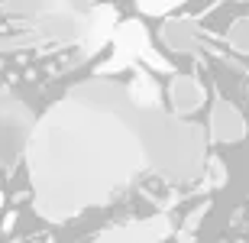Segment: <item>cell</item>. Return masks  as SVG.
<instances>
[{"label":"cell","instance_id":"cell-16","mask_svg":"<svg viewBox=\"0 0 249 243\" xmlns=\"http://www.w3.org/2000/svg\"><path fill=\"white\" fill-rule=\"evenodd\" d=\"M246 243H249V237H246Z\"/></svg>","mask_w":249,"mask_h":243},{"label":"cell","instance_id":"cell-10","mask_svg":"<svg viewBox=\"0 0 249 243\" xmlns=\"http://www.w3.org/2000/svg\"><path fill=\"white\" fill-rule=\"evenodd\" d=\"M207 172H211V185L213 188H223L227 185V178H230V172H227V166H223L220 159H207Z\"/></svg>","mask_w":249,"mask_h":243},{"label":"cell","instance_id":"cell-3","mask_svg":"<svg viewBox=\"0 0 249 243\" xmlns=\"http://www.w3.org/2000/svg\"><path fill=\"white\" fill-rule=\"evenodd\" d=\"M33 113L23 101L0 94V166H13L23 150H29L33 140Z\"/></svg>","mask_w":249,"mask_h":243},{"label":"cell","instance_id":"cell-7","mask_svg":"<svg viewBox=\"0 0 249 243\" xmlns=\"http://www.w3.org/2000/svg\"><path fill=\"white\" fill-rule=\"evenodd\" d=\"M162 39L172 52H194L197 46V23L194 19H168L162 26Z\"/></svg>","mask_w":249,"mask_h":243},{"label":"cell","instance_id":"cell-4","mask_svg":"<svg viewBox=\"0 0 249 243\" xmlns=\"http://www.w3.org/2000/svg\"><path fill=\"white\" fill-rule=\"evenodd\" d=\"M168 234H172L168 217L156 214V217H146V221H136V224H126V227H113V230L101 234L94 243H162Z\"/></svg>","mask_w":249,"mask_h":243},{"label":"cell","instance_id":"cell-15","mask_svg":"<svg viewBox=\"0 0 249 243\" xmlns=\"http://www.w3.org/2000/svg\"><path fill=\"white\" fill-rule=\"evenodd\" d=\"M29 243H36V240H29Z\"/></svg>","mask_w":249,"mask_h":243},{"label":"cell","instance_id":"cell-14","mask_svg":"<svg viewBox=\"0 0 249 243\" xmlns=\"http://www.w3.org/2000/svg\"><path fill=\"white\" fill-rule=\"evenodd\" d=\"M236 243H246V240H236Z\"/></svg>","mask_w":249,"mask_h":243},{"label":"cell","instance_id":"cell-2","mask_svg":"<svg viewBox=\"0 0 249 243\" xmlns=\"http://www.w3.org/2000/svg\"><path fill=\"white\" fill-rule=\"evenodd\" d=\"M146 152L149 168L168 182H194L207 168V140L201 127H191L181 117H168L152 104H146Z\"/></svg>","mask_w":249,"mask_h":243},{"label":"cell","instance_id":"cell-1","mask_svg":"<svg viewBox=\"0 0 249 243\" xmlns=\"http://www.w3.org/2000/svg\"><path fill=\"white\" fill-rule=\"evenodd\" d=\"M146 104L123 88L94 81L74 88L42 117L29 140V178L36 211L46 221H68L104 205L129 178L149 168Z\"/></svg>","mask_w":249,"mask_h":243},{"label":"cell","instance_id":"cell-11","mask_svg":"<svg viewBox=\"0 0 249 243\" xmlns=\"http://www.w3.org/2000/svg\"><path fill=\"white\" fill-rule=\"evenodd\" d=\"M207 211H211V205H201L197 211H191L188 221H185V230H194V234H197V227H201V221L207 217Z\"/></svg>","mask_w":249,"mask_h":243},{"label":"cell","instance_id":"cell-9","mask_svg":"<svg viewBox=\"0 0 249 243\" xmlns=\"http://www.w3.org/2000/svg\"><path fill=\"white\" fill-rule=\"evenodd\" d=\"M227 42L236 56H249V17H240L233 19L230 33H227Z\"/></svg>","mask_w":249,"mask_h":243},{"label":"cell","instance_id":"cell-12","mask_svg":"<svg viewBox=\"0 0 249 243\" xmlns=\"http://www.w3.org/2000/svg\"><path fill=\"white\" fill-rule=\"evenodd\" d=\"M17 221H19L17 207H13V211H7V214H3V221H0V234H10V230L17 227Z\"/></svg>","mask_w":249,"mask_h":243},{"label":"cell","instance_id":"cell-5","mask_svg":"<svg viewBox=\"0 0 249 243\" xmlns=\"http://www.w3.org/2000/svg\"><path fill=\"white\" fill-rule=\"evenodd\" d=\"M168 94H172V113L181 117V120L197 113L204 107V101H207V88L191 75H178L172 81V88H168Z\"/></svg>","mask_w":249,"mask_h":243},{"label":"cell","instance_id":"cell-13","mask_svg":"<svg viewBox=\"0 0 249 243\" xmlns=\"http://www.w3.org/2000/svg\"><path fill=\"white\" fill-rule=\"evenodd\" d=\"M175 240H178V243H197V234H194V230H185V227H181V230L175 234Z\"/></svg>","mask_w":249,"mask_h":243},{"label":"cell","instance_id":"cell-6","mask_svg":"<svg viewBox=\"0 0 249 243\" xmlns=\"http://www.w3.org/2000/svg\"><path fill=\"white\" fill-rule=\"evenodd\" d=\"M246 136V120L230 101H217L211 111V140L217 143H240Z\"/></svg>","mask_w":249,"mask_h":243},{"label":"cell","instance_id":"cell-8","mask_svg":"<svg viewBox=\"0 0 249 243\" xmlns=\"http://www.w3.org/2000/svg\"><path fill=\"white\" fill-rule=\"evenodd\" d=\"M71 3L74 0H0V10L3 13H17L23 19H36V17H46V13L71 7Z\"/></svg>","mask_w":249,"mask_h":243}]
</instances>
